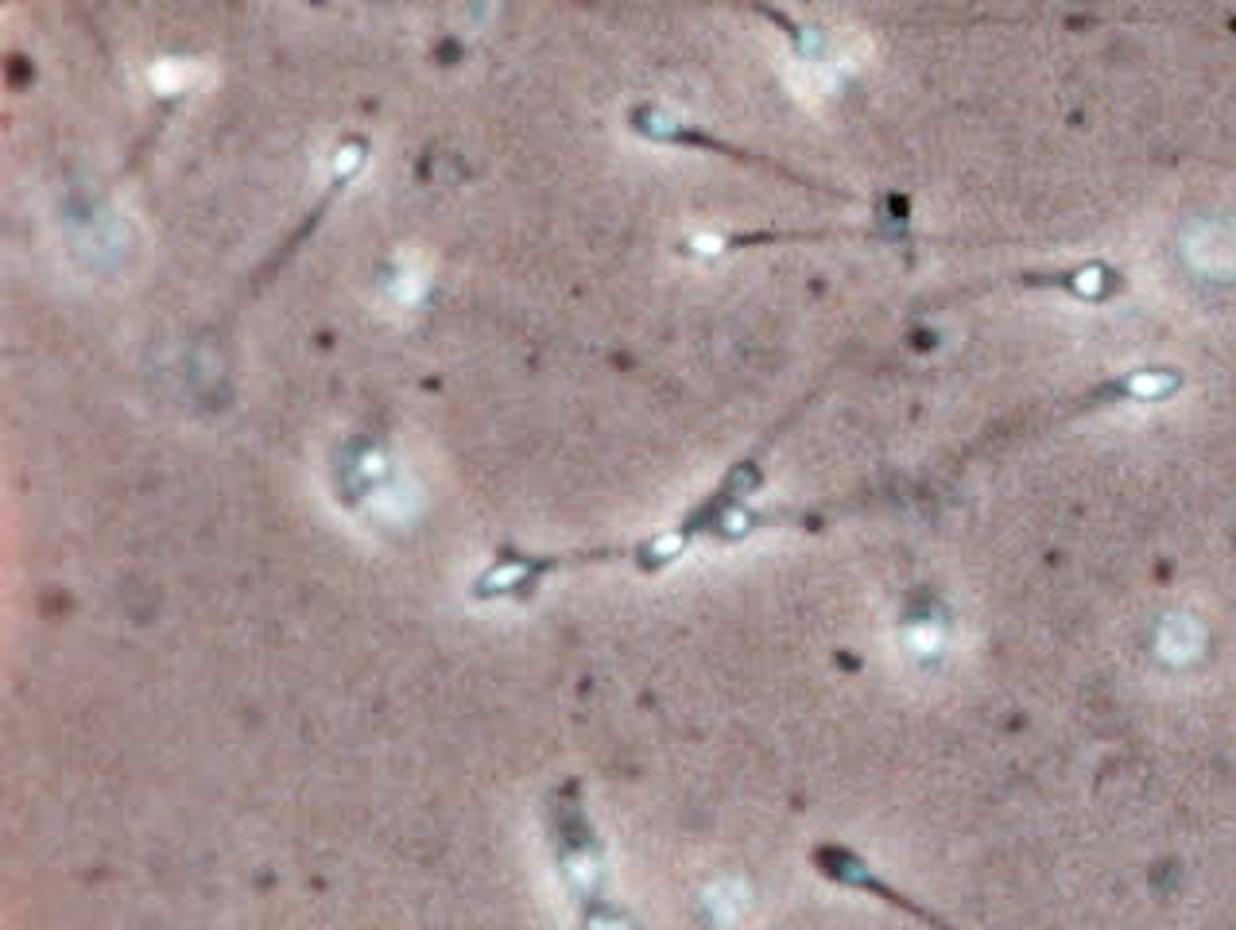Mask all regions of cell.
Here are the masks:
<instances>
[{
    "instance_id": "obj_1",
    "label": "cell",
    "mask_w": 1236,
    "mask_h": 930,
    "mask_svg": "<svg viewBox=\"0 0 1236 930\" xmlns=\"http://www.w3.org/2000/svg\"><path fill=\"white\" fill-rule=\"evenodd\" d=\"M1186 256L1194 268L1209 276H1233L1236 272V225L1229 222H1198L1186 229Z\"/></svg>"
},
{
    "instance_id": "obj_2",
    "label": "cell",
    "mask_w": 1236,
    "mask_h": 930,
    "mask_svg": "<svg viewBox=\"0 0 1236 930\" xmlns=\"http://www.w3.org/2000/svg\"><path fill=\"white\" fill-rule=\"evenodd\" d=\"M1171 388V380H1163V377H1140V380H1132V392H1140V396H1160V392H1167Z\"/></svg>"
}]
</instances>
